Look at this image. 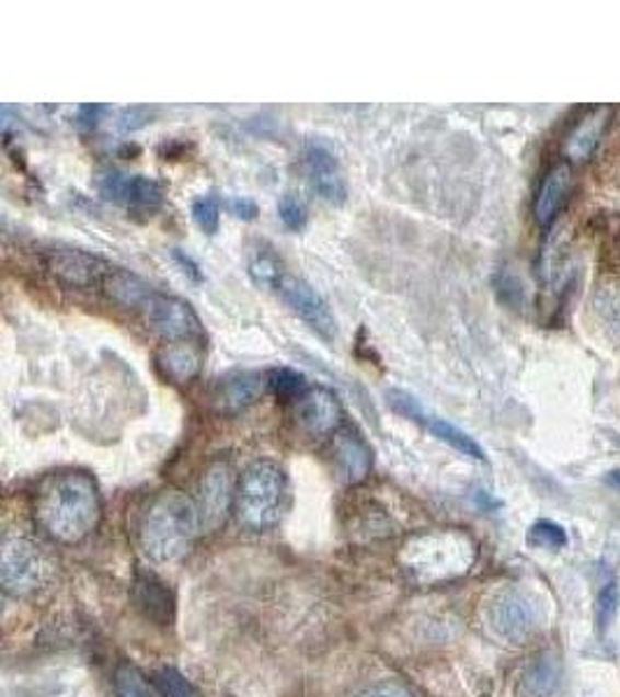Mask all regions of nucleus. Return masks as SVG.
I'll return each instance as SVG.
<instances>
[{"label": "nucleus", "mask_w": 620, "mask_h": 697, "mask_svg": "<svg viewBox=\"0 0 620 697\" xmlns=\"http://www.w3.org/2000/svg\"><path fill=\"white\" fill-rule=\"evenodd\" d=\"M103 502L99 483L80 470L49 475L35 498V518L61 545L87 539L101 523Z\"/></svg>", "instance_id": "f257e3e1"}, {"label": "nucleus", "mask_w": 620, "mask_h": 697, "mask_svg": "<svg viewBox=\"0 0 620 697\" xmlns=\"http://www.w3.org/2000/svg\"><path fill=\"white\" fill-rule=\"evenodd\" d=\"M198 505L182 491H163L149 502L140 523V545L153 563L182 560L200 530Z\"/></svg>", "instance_id": "f03ea898"}, {"label": "nucleus", "mask_w": 620, "mask_h": 697, "mask_svg": "<svg viewBox=\"0 0 620 697\" xmlns=\"http://www.w3.org/2000/svg\"><path fill=\"white\" fill-rule=\"evenodd\" d=\"M472 556L474 551L468 537L456 530H439L406 539L400 563L412 579L421 581V584H433V581L449 579L468 570Z\"/></svg>", "instance_id": "7ed1b4c3"}, {"label": "nucleus", "mask_w": 620, "mask_h": 697, "mask_svg": "<svg viewBox=\"0 0 620 697\" xmlns=\"http://www.w3.org/2000/svg\"><path fill=\"white\" fill-rule=\"evenodd\" d=\"M286 502V475L273 460H256L242 472L236 512L244 528L267 530L282 518Z\"/></svg>", "instance_id": "20e7f679"}, {"label": "nucleus", "mask_w": 620, "mask_h": 697, "mask_svg": "<svg viewBox=\"0 0 620 697\" xmlns=\"http://www.w3.org/2000/svg\"><path fill=\"white\" fill-rule=\"evenodd\" d=\"M47 558L26 537H8L0 553V579L12 595H31L45 584Z\"/></svg>", "instance_id": "39448f33"}, {"label": "nucleus", "mask_w": 620, "mask_h": 697, "mask_svg": "<svg viewBox=\"0 0 620 697\" xmlns=\"http://www.w3.org/2000/svg\"><path fill=\"white\" fill-rule=\"evenodd\" d=\"M142 317L153 333L165 342H196L203 338V323L193 307L177 298L151 290V296L142 305Z\"/></svg>", "instance_id": "423d86ee"}, {"label": "nucleus", "mask_w": 620, "mask_h": 697, "mask_svg": "<svg viewBox=\"0 0 620 697\" xmlns=\"http://www.w3.org/2000/svg\"><path fill=\"white\" fill-rule=\"evenodd\" d=\"M489 628L505 642L520 644L537 630L539 614L528 595L520 591H500L486 607Z\"/></svg>", "instance_id": "0eeeda50"}, {"label": "nucleus", "mask_w": 620, "mask_h": 697, "mask_svg": "<svg viewBox=\"0 0 620 697\" xmlns=\"http://www.w3.org/2000/svg\"><path fill=\"white\" fill-rule=\"evenodd\" d=\"M275 290L317 335H321L323 340L337 338V321L331 312V307H328V302L305 279L286 273Z\"/></svg>", "instance_id": "6e6552de"}, {"label": "nucleus", "mask_w": 620, "mask_h": 697, "mask_svg": "<svg viewBox=\"0 0 620 697\" xmlns=\"http://www.w3.org/2000/svg\"><path fill=\"white\" fill-rule=\"evenodd\" d=\"M236 498H238V489H236V477H232L230 465L226 460L211 462L200 481V495H198L200 526L207 530H217L226 521Z\"/></svg>", "instance_id": "1a4fd4ad"}, {"label": "nucleus", "mask_w": 620, "mask_h": 697, "mask_svg": "<svg viewBox=\"0 0 620 697\" xmlns=\"http://www.w3.org/2000/svg\"><path fill=\"white\" fill-rule=\"evenodd\" d=\"M99 191L105 201L128 205L135 212H153L163 203V186L157 180L122 170H107L101 174Z\"/></svg>", "instance_id": "9d476101"}, {"label": "nucleus", "mask_w": 620, "mask_h": 697, "mask_svg": "<svg viewBox=\"0 0 620 697\" xmlns=\"http://www.w3.org/2000/svg\"><path fill=\"white\" fill-rule=\"evenodd\" d=\"M296 419L309 437H325L340 431L344 412L331 389L314 386L296 400Z\"/></svg>", "instance_id": "9b49d317"}, {"label": "nucleus", "mask_w": 620, "mask_h": 697, "mask_svg": "<svg viewBox=\"0 0 620 697\" xmlns=\"http://www.w3.org/2000/svg\"><path fill=\"white\" fill-rule=\"evenodd\" d=\"M47 267L54 277L74 288H89L95 284H103L110 265L101 259H95L87 251L74 249H54L47 254Z\"/></svg>", "instance_id": "f8f14e48"}, {"label": "nucleus", "mask_w": 620, "mask_h": 697, "mask_svg": "<svg viewBox=\"0 0 620 697\" xmlns=\"http://www.w3.org/2000/svg\"><path fill=\"white\" fill-rule=\"evenodd\" d=\"M265 386L267 379L259 373H230L221 377L215 384V389H211V404H215V410L219 414H238L256 400H261V396L265 393Z\"/></svg>", "instance_id": "ddd939ff"}, {"label": "nucleus", "mask_w": 620, "mask_h": 697, "mask_svg": "<svg viewBox=\"0 0 620 697\" xmlns=\"http://www.w3.org/2000/svg\"><path fill=\"white\" fill-rule=\"evenodd\" d=\"M305 165L309 182H312L319 196L333 205H342L346 201V182L344 172L335 153L323 145H309L305 151Z\"/></svg>", "instance_id": "4468645a"}, {"label": "nucleus", "mask_w": 620, "mask_h": 697, "mask_svg": "<svg viewBox=\"0 0 620 697\" xmlns=\"http://www.w3.org/2000/svg\"><path fill=\"white\" fill-rule=\"evenodd\" d=\"M333 447H335L337 468L346 481L360 483L363 479H367V475H370V470H372L375 458H372L370 444L360 437V433L356 429H352V425L340 429L335 433Z\"/></svg>", "instance_id": "2eb2a0df"}, {"label": "nucleus", "mask_w": 620, "mask_h": 697, "mask_svg": "<svg viewBox=\"0 0 620 697\" xmlns=\"http://www.w3.org/2000/svg\"><path fill=\"white\" fill-rule=\"evenodd\" d=\"M157 365L172 384H188L200 375L203 352L196 342H165L157 352Z\"/></svg>", "instance_id": "dca6fc26"}, {"label": "nucleus", "mask_w": 620, "mask_h": 697, "mask_svg": "<svg viewBox=\"0 0 620 697\" xmlns=\"http://www.w3.org/2000/svg\"><path fill=\"white\" fill-rule=\"evenodd\" d=\"M572 170L570 165H555L547 172L544 182H541L537 198H535V219L539 226H551L553 219L560 215V209L567 203V196L572 191Z\"/></svg>", "instance_id": "f3484780"}, {"label": "nucleus", "mask_w": 620, "mask_h": 697, "mask_svg": "<svg viewBox=\"0 0 620 697\" xmlns=\"http://www.w3.org/2000/svg\"><path fill=\"white\" fill-rule=\"evenodd\" d=\"M611 122V107H595L586 116H581V122L572 128L565 142V153L574 161L588 159L597 142L602 140V135Z\"/></svg>", "instance_id": "a211bd4d"}, {"label": "nucleus", "mask_w": 620, "mask_h": 697, "mask_svg": "<svg viewBox=\"0 0 620 697\" xmlns=\"http://www.w3.org/2000/svg\"><path fill=\"white\" fill-rule=\"evenodd\" d=\"M135 603L145 612L147 618L161 626H168L174 616V597L165 589L163 581L153 574H138L135 579Z\"/></svg>", "instance_id": "6ab92c4d"}, {"label": "nucleus", "mask_w": 620, "mask_h": 697, "mask_svg": "<svg viewBox=\"0 0 620 697\" xmlns=\"http://www.w3.org/2000/svg\"><path fill=\"white\" fill-rule=\"evenodd\" d=\"M101 286L114 305H119L124 309H138V312L153 290L145 279L119 267H110Z\"/></svg>", "instance_id": "aec40b11"}, {"label": "nucleus", "mask_w": 620, "mask_h": 697, "mask_svg": "<svg viewBox=\"0 0 620 697\" xmlns=\"http://www.w3.org/2000/svg\"><path fill=\"white\" fill-rule=\"evenodd\" d=\"M414 421L423 423L425 429H428L435 437H439L441 442H447L449 447H453L456 452H460V454H464V456H470V458H474V460H481V462L486 460V452L481 449V444H479L472 435L460 431L458 425H453L451 421L433 416V414H425L423 407L414 414Z\"/></svg>", "instance_id": "412c9836"}, {"label": "nucleus", "mask_w": 620, "mask_h": 697, "mask_svg": "<svg viewBox=\"0 0 620 697\" xmlns=\"http://www.w3.org/2000/svg\"><path fill=\"white\" fill-rule=\"evenodd\" d=\"M560 682V667L558 661L551 655H541L523 674V686H526L528 695L532 697H547L558 688Z\"/></svg>", "instance_id": "4be33fe9"}, {"label": "nucleus", "mask_w": 620, "mask_h": 697, "mask_svg": "<svg viewBox=\"0 0 620 697\" xmlns=\"http://www.w3.org/2000/svg\"><path fill=\"white\" fill-rule=\"evenodd\" d=\"M249 275L263 288H277L286 273L282 261L273 254V249H254L249 256Z\"/></svg>", "instance_id": "5701e85b"}, {"label": "nucleus", "mask_w": 620, "mask_h": 697, "mask_svg": "<svg viewBox=\"0 0 620 697\" xmlns=\"http://www.w3.org/2000/svg\"><path fill=\"white\" fill-rule=\"evenodd\" d=\"M151 684L161 697H203V693L193 686L180 670L168 665L151 674Z\"/></svg>", "instance_id": "b1692460"}, {"label": "nucleus", "mask_w": 620, "mask_h": 697, "mask_svg": "<svg viewBox=\"0 0 620 697\" xmlns=\"http://www.w3.org/2000/svg\"><path fill=\"white\" fill-rule=\"evenodd\" d=\"M528 545L535 549H547V551H560L567 545V533L563 526H558L555 521L541 518L535 521L528 530Z\"/></svg>", "instance_id": "393cba45"}, {"label": "nucleus", "mask_w": 620, "mask_h": 697, "mask_svg": "<svg viewBox=\"0 0 620 697\" xmlns=\"http://www.w3.org/2000/svg\"><path fill=\"white\" fill-rule=\"evenodd\" d=\"M595 309L597 315L602 317L607 328H611V333L616 340H620V282L611 286H602L595 296Z\"/></svg>", "instance_id": "a878e982"}, {"label": "nucleus", "mask_w": 620, "mask_h": 697, "mask_svg": "<svg viewBox=\"0 0 620 697\" xmlns=\"http://www.w3.org/2000/svg\"><path fill=\"white\" fill-rule=\"evenodd\" d=\"M191 215L205 236H215L221 221V203L215 193H205L191 205Z\"/></svg>", "instance_id": "bb28decb"}, {"label": "nucleus", "mask_w": 620, "mask_h": 697, "mask_svg": "<svg viewBox=\"0 0 620 697\" xmlns=\"http://www.w3.org/2000/svg\"><path fill=\"white\" fill-rule=\"evenodd\" d=\"M267 384L282 400H298L307 391L305 375H300L298 370H290V367H279V370L269 373Z\"/></svg>", "instance_id": "cd10ccee"}, {"label": "nucleus", "mask_w": 620, "mask_h": 697, "mask_svg": "<svg viewBox=\"0 0 620 697\" xmlns=\"http://www.w3.org/2000/svg\"><path fill=\"white\" fill-rule=\"evenodd\" d=\"M114 697H151V690L138 670L122 665L114 674Z\"/></svg>", "instance_id": "c85d7f7f"}, {"label": "nucleus", "mask_w": 620, "mask_h": 697, "mask_svg": "<svg viewBox=\"0 0 620 697\" xmlns=\"http://www.w3.org/2000/svg\"><path fill=\"white\" fill-rule=\"evenodd\" d=\"M618 605H620V591L613 581H609V584L597 595L595 616H597V630L599 632L609 630V626L613 624V618L618 614Z\"/></svg>", "instance_id": "c756f323"}, {"label": "nucleus", "mask_w": 620, "mask_h": 697, "mask_svg": "<svg viewBox=\"0 0 620 697\" xmlns=\"http://www.w3.org/2000/svg\"><path fill=\"white\" fill-rule=\"evenodd\" d=\"M279 219L290 230H302L307 224V205L296 193H284L279 201Z\"/></svg>", "instance_id": "7c9ffc66"}, {"label": "nucleus", "mask_w": 620, "mask_h": 697, "mask_svg": "<svg viewBox=\"0 0 620 697\" xmlns=\"http://www.w3.org/2000/svg\"><path fill=\"white\" fill-rule=\"evenodd\" d=\"M226 207H228V212L236 219H242V221H254L256 219V215H259V205L251 201V198H242V196H238V198H228L226 201Z\"/></svg>", "instance_id": "2f4dec72"}, {"label": "nucleus", "mask_w": 620, "mask_h": 697, "mask_svg": "<svg viewBox=\"0 0 620 697\" xmlns=\"http://www.w3.org/2000/svg\"><path fill=\"white\" fill-rule=\"evenodd\" d=\"M358 697H412V693L406 690L404 686H400V684L383 682V684H377V686H372V688H367V690L360 693Z\"/></svg>", "instance_id": "473e14b6"}, {"label": "nucleus", "mask_w": 620, "mask_h": 697, "mask_svg": "<svg viewBox=\"0 0 620 697\" xmlns=\"http://www.w3.org/2000/svg\"><path fill=\"white\" fill-rule=\"evenodd\" d=\"M103 112H105L103 105H82L80 110H77L74 122H77V126H82V128H93L95 124H99Z\"/></svg>", "instance_id": "72a5a7b5"}, {"label": "nucleus", "mask_w": 620, "mask_h": 697, "mask_svg": "<svg viewBox=\"0 0 620 697\" xmlns=\"http://www.w3.org/2000/svg\"><path fill=\"white\" fill-rule=\"evenodd\" d=\"M151 112L147 107H133V110H124L122 114V128L126 130H133V128H140L145 122H149Z\"/></svg>", "instance_id": "f704fd0d"}, {"label": "nucleus", "mask_w": 620, "mask_h": 697, "mask_svg": "<svg viewBox=\"0 0 620 697\" xmlns=\"http://www.w3.org/2000/svg\"><path fill=\"white\" fill-rule=\"evenodd\" d=\"M174 259H177V261L182 263V267H186L184 273H188L193 279H203V275H200V267H198L196 263H193L188 256H184L180 249H174Z\"/></svg>", "instance_id": "c9c22d12"}, {"label": "nucleus", "mask_w": 620, "mask_h": 697, "mask_svg": "<svg viewBox=\"0 0 620 697\" xmlns=\"http://www.w3.org/2000/svg\"><path fill=\"white\" fill-rule=\"evenodd\" d=\"M607 481L611 483V487L620 489V470H613V472H609V475H607Z\"/></svg>", "instance_id": "e433bc0d"}]
</instances>
